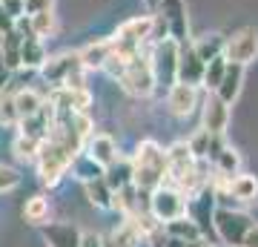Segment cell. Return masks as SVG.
<instances>
[{
	"instance_id": "cell-20",
	"label": "cell",
	"mask_w": 258,
	"mask_h": 247,
	"mask_svg": "<svg viewBox=\"0 0 258 247\" xmlns=\"http://www.w3.org/2000/svg\"><path fill=\"white\" fill-rule=\"evenodd\" d=\"M46 46H43V40H23L20 43V69H40L43 66V61H46Z\"/></svg>"
},
{
	"instance_id": "cell-3",
	"label": "cell",
	"mask_w": 258,
	"mask_h": 247,
	"mask_svg": "<svg viewBox=\"0 0 258 247\" xmlns=\"http://www.w3.org/2000/svg\"><path fill=\"white\" fill-rule=\"evenodd\" d=\"M37 72L43 75V78H46V83H52V86L81 89L86 69H83L81 55H78V52H60V55H55V58H46V61H43V66H40Z\"/></svg>"
},
{
	"instance_id": "cell-14",
	"label": "cell",
	"mask_w": 258,
	"mask_h": 247,
	"mask_svg": "<svg viewBox=\"0 0 258 247\" xmlns=\"http://www.w3.org/2000/svg\"><path fill=\"white\" fill-rule=\"evenodd\" d=\"M227 192L238 204H255L258 202V178L249 173H235L227 181Z\"/></svg>"
},
{
	"instance_id": "cell-7",
	"label": "cell",
	"mask_w": 258,
	"mask_h": 247,
	"mask_svg": "<svg viewBox=\"0 0 258 247\" xmlns=\"http://www.w3.org/2000/svg\"><path fill=\"white\" fill-rule=\"evenodd\" d=\"M224 58L230 64H241L247 66L258 58V29L252 26H244L238 29L235 35H230L224 40Z\"/></svg>"
},
{
	"instance_id": "cell-25",
	"label": "cell",
	"mask_w": 258,
	"mask_h": 247,
	"mask_svg": "<svg viewBox=\"0 0 258 247\" xmlns=\"http://www.w3.org/2000/svg\"><path fill=\"white\" fill-rule=\"evenodd\" d=\"M83 187H86V199H89L92 207H98V210H112V190H109V184L103 181V178L86 181Z\"/></svg>"
},
{
	"instance_id": "cell-22",
	"label": "cell",
	"mask_w": 258,
	"mask_h": 247,
	"mask_svg": "<svg viewBox=\"0 0 258 247\" xmlns=\"http://www.w3.org/2000/svg\"><path fill=\"white\" fill-rule=\"evenodd\" d=\"M15 107H18V121L29 118L43 107V95H37L32 86H20V89H15Z\"/></svg>"
},
{
	"instance_id": "cell-21",
	"label": "cell",
	"mask_w": 258,
	"mask_h": 247,
	"mask_svg": "<svg viewBox=\"0 0 258 247\" xmlns=\"http://www.w3.org/2000/svg\"><path fill=\"white\" fill-rule=\"evenodd\" d=\"M138 241H141V230L129 219H123V224H120L109 238H103L101 247H138Z\"/></svg>"
},
{
	"instance_id": "cell-23",
	"label": "cell",
	"mask_w": 258,
	"mask_h": 247,
	"mask_svg": "<svg viewBox=\"0 0 258 247\" xmlns=\"http://www.w3.org/2000/svg\"><path fill=\"white\" fill-rule=\"evenodd\" d=\"M20 43H23V37L12 29L3 35V43H0V61L9 66L12 72H18L20 69Z\"/></svg>"
},
{
	"instance_id": "cell-31",
	"label": "cell",
	"mask_w": 258,
	"mask_h": 247,
	"mask_svg": "<svg viewBox=\"0 0 258 247\" xmlns=\"http://www.w3.org/2000/svg\"><path fill=\"white\" fill-rule=\"evenodd\" d=\"M0 127H18V107L12 89H0Z\"/></svg>"
},
{
	"instance_id": "cell-10",
	"label": "cell",
	"mask_w": 258,
	"mask_h": 247,
	"mask_svg": "<svg viewBox=\"0 0 258 247\" xmlns=\"http://www.w3.org/2000/svg\"><path fill=\"white\" fill-rule=\"evenodd\" d=\"M175 78L181 83H192V86H198V83H201V78H204V61L195 55L192 40L178 43V69H175Z\"/></svg>"
},
{
	"instance_id": "cell-12",
	"label": "cell",
	"mask_w": 258,
	"mask_h": 247,
	"mask_svg": "<svg viewBox=\"0 0 258 247\" xmlns=\"http://www.w3.org/2000/svg\"><path fill=\"white\" fill-rule=\"evenodd\" d=\"M40 236L46 247H81V230L69 221H49L40 224Z\"/></svg>"
},
{
	"instance_id": "cell-41",
	"label": "cell",
	"mask_w": 258,
	"mask_h": 247,
	"mask_svg": "<svg viewBox=\"0 0 258 247\" xmlns=\"http://www.w3.org/2000/svg\"><path fill=\"white\" fill-rule=\"evenodd\" d=\"M158 3H161V0H144V6H147L149 15H155V12H158Z\"/></svg>"
},
{
	"instance_id": "cell-13",
	"label": "cell",
	"mask_w": 258,
	"mask_h": 247,
	"mask_svg": "<svg viewBox=\"0 0 258 247\" xmlns=\"http://www.w3.org/2000/svg\"><path fill=\"white\" fill-rule=\"evenodd\" d=\"M83 153L98 161L101 167H109L115 158H118V144L112 135H103V132H92V135L83 141Z\"/></svg>"
},
{
	"instance_id": "cell-43",
	"label": "cell",
	"mask_w": 258,
	"mask_h": 247,
	"mask_svg": "<svg viewBox=\"0 0 258 247\" xmlns=\"http://www.w3.org/2000/svg\"><path fill=\"white\" fill-rule=\"evenodd\" d=\"M0 43H3V32H0Z\"/></svg>"
},
{
	"instance_id": "cell-5",
	"label": "cell",
	"mask_w": 258,
	"mask_h": 247,
	"mask_svg": "<svg viewBox=\"0 0 258 247\" xmlns=\"http://www.w3.org/2000/svg\"><path fill=\"white\" fill-rule=\"evenodd\" d=\"M186 202H189V199H186L178 187L161 184L158 190L149 192V216L155 221H161V224H166V221L186 216Z\"/></svg>"
},
{
	"instance_id": "cell-36",
	"label": "cell",
	"mask_w": 258,
	"mask_h": 247,
	"mask_svg": "<svg viewBox=\"0 0 258 247\" xmlns=\"http://www.w3.org/2000/svg\"><path fill=\"white\" fill-rule=\"evenodd\" d=\"M12 29H15V18H12L9 12L0 6V32L6 35V32H12Z\"/></svg>"
},
{
	"instance_id": "cell-28",
	"label": "cell",
	"mask_w": 258,
	"mask_h": 247,
	"mask_svg": "<svg viewBox=\"0 0 258 247\" xmlns=\"http://www.w3.org/2000/svg\"><path fill=\"white\" fill-rule=\"evenodd\" d=\"M12 150H15V156H18V161L35 164L37 153H40V138H32V135H23V132H18V138H15V144H12Z\"/></svg>"
},
{
	"instance_id": "cell-33",
	"label": "cell",
	"mask_w": 258,
	"mask_h": 247,
	"mask_svg": "<svg viewBox=\"0 0 258 247\" xmlns=\"http://www.w3.org/2000/svg\"><path fill=\"white\" fill-rule=\"evenodd\" d=\"M18 184H20V173H18V170H15V167L0 164V192L15 190Z\"/></svg>"
},
{
	"instance_id": "cell-39",
	"label": "cell",
	"mask_w": 258,
	"mask_h": 247,
	"mask_svg": "<svg viewBox=\"0 0 258 247\" xmlns=\"http://www.w3.org/2000/svg\"><path fill=\"white\" fill-rule=\"evenodd\" d=\"M241 247H258V224H252V227L247 230V236H244V244Z\"/></svg>"
},
{
	"instance_id": "cell-11",
	"label": "cell",
	"mask_w": 258,
	"mask_h": 247,
	"mask_svg": "<svg viewBox=\"0 0 258 247\" xmlns=\"http://www.w3.org/2000/svg\"><path fill=\"white\" fill-rule=\"evenodd\" d=\"M227 127H230V104H224L215 92H210L204 101V129L210 135H224Z\"/></svg>"
},
{
	"instance_id": "cell-34",
	"label": "cell",
	"mask_w": 258,
	"mask_h": 247,
	"mask_svg": "<svg viewBox=\"0 0 258 247\" xmlns=\"http://www.w3.org/2000/svg\"><path fill=\"white\" fill-rule=\"evenodd\" d=\"M46 9H55V0H23V15H37Z\"/></svg>"
},
{
	"instance_id": "cell-6",
	"label": "cell",
	"mask_w": 258,
	"mask_h": 247,
	"mask_svg": "<svg viewBox=\"0 0 258 247\" xmlns=\"http://www.w3.org/2000/svg\"><path fill=\"white\" fill-rule=\"evenodd\" d=\"M149 64H152V75H155V86L169 89L178 81L175 69H178V40L164 37L158 43L149 46Z\"/></svg>"
},
{
	"instance_id": "cell-24",
	"label": "cell",
	"mask_w": 258,
	"mask_h": 247,
	"mask_svg": "<svg viewBox=\"0 0 258 247\" xmlns=\"http://www.w3.org/2000/svg\"><path fill=\"white\" fill-rule=\"evenodd\" d=\"M212 167H215V175H221V178H232L235 173H241V156L232 150V146H224L221 153L212 158Z\"/></svg>"
},
{
	"instance_id": "cell-40",
	"label": "cell",
	"mask_w": 258,
	"mask_h": 247,
	"mask_svg": "<svg viewBox=\"0 0 258 247\" xmlns=\"http://www.w3.org/2000/svg\"><path fill=\"white\" fill-rule=\"evenodd\" d=\"M184 247H212V244H210V241H207L204 236H198V238H192V241H186Z\"/></svg>"
},
{
	"instance_id": "cell-4",
	"label": "cell",
	"mask_w": 258,
	"mask_h": 247,
	"mask_svg": "<svg viewBox=\"0 0 258 247\" xmlns=\"http://www.w3.org/2000/svg\"><path fill=\"white\" fill-rule=\"evenodd\" d=\"M118 83L129 95H135V98H149L155 92V75H152V64H149L147 49H141L138 55H132L123 64V72L118 75Z\"/></svg>"
},
{
	"instance_id": "cell-30",
	"label": "cell",
	"mask_w": 258,
	"mask_h": 247,
	"mask_svg": "<svg viewBox=\"0 0 258 247\" xmlns=\"http://www.w3.org/2000/svg\"><path fill=\"white\" fill-rule=\"evenodd\" d=\"M224 69H227V58H224V55L212 58V61H207V64H204V78H201V83L207 86V92H212L218 83H221Z\"/></svg>"
},
{
	"instance_id": "cell-16",
	"label": "cell",
	"mask_w": 258,
	"mask_h": 247,
	"mask_svg": "<svg viewBox=\"0 0 258 247\" xmlns=\"http://www.w3.org/2000/svg\"><path fill=\"white\" fill-rule=\"evenodd\" d=\"M109 52H112V40H109V37H101V40H95V43L78 49L81 64H83V69H86V72H89V69H103V64H106Z\"/></svg>"
},
{
	"instance_id": "cell-19",
	"label": "cell",
	"mask_w": 258,
	"mask_h": 247,
	"mask_svg": "<svg viewBox=\"0 0 258 247\" xmlns=\"http://www.w3.org/2000/svg\"><path fill=\"white\" fill-rule=\"evenodd\" d=\"M224 40H227V37L218 35V32H207V35H201L198 40H192V49H195V55L207 64L212 58L224 55Z\"/></svg>"
},
{
	"instance_id": "cell-18",
	"label": "cell",
	"mask_w": 258,
	"mask_h": 247,
	"mask_svg": "<svg viewBox=\"0 0 258 247\" xmlns=\"http://www.w3.org/2000/svg\"><path fill=\"white\" fill-rule=\"evenodd\" d=\"M66 173H72L78 181H95V178H103V167L98 164V161H92V158L86 156V153H78V156L72 158V164H69V170Z\"/></svg>"
},
{
	"instance_id": "cell-29",
	"label": "cell",
	"mask_w": 258,
	"mask_h": 247,
	"mask_svg": "<svg viewBox=\"0 0 258 247\" xmlns=\"http://www.w3.org/2000/svg\"><path fill=\"white\" fill-rule=\"evenodd\" d=\"M32 20V29L35 35L43 40V37H52L57 32V18H55V9H46V12H37V15H29Z\"/></svg>"
},
{
	"instance_id": "cell-8",
	"label": "cell",
	"mask_w": 258,
	"mask_h": 247,
	"mask_svg": "<svg viewBox=\"0 0 258 247\" xmlns=\"http://www.w3.org/2000/svg\"><path fill=\"white\" fill-rule=\"evenodd\" d=\"M158 15L164 18L166 32H169L172 40H178V43L189 40V18H186L184 0H161V3H158Z\"/></svg>"
},
{
	"instance_id": "cell-32",
	"label": "cell",
	"mask_w": 258,
	"mask_h": 247,
	"mask_svg": "<svg viewBox=\"0 0 258 247\" xmlns=\"http://www.w3.org/2000/svg\"><path fill=\"white\" fill-rule=\"evenodd\" d=\"M186 144H189V150H192L195 158H204V161H207V150H210V132H207V129L195 132V135L189 138Z\"/></svg>"
},
{
	"instance_id": "cell-17",
	"label": "cell",
	"mask_w": 258,
	"mask_h": 247,
	"mask_svg": "<svg viewBox=\"0 0 258 247\" xmlns=\"http://www.w3.org/2000/svg\"><path fill=\"white\" fill-rule=\"evenodd\" d=\"M103 181L109 184V190H120V187L132 184V161L118 156L109 167H103Z\"/></svg>"
},
{
	"instance_id": "cell-42",
	"label": "cell",
	"mask_w": 258,
	"mask_h": 247,
	"mask_svg": "<svg viewBox=\"0 0 258 247\" xmlns=\"http://www.w3.org/2000/svg\"><path fill=\"white\" fill-rule=\"evenodd\" d=\"M184 244H186V241H181V238H172V236H169L164 247H184Z\"/></svg>"
},
{
	"instance_id": "cell-37",
	"label": "cell",
	"mask_w": 258,
	"mask_h": 247,
	"mask_svg": "<svg viewBox=\"0 0 258 247\" xmlns=\"http://www.w3.org/2000/svg\"><path fill=\"white\" fill-rule=\"evenodd\" d=\"M12 78H15V72H12L9 66L3 64V61H0V89H9Z\"/></svg>"
},
{
	"instance_id": "cell-1",
	"label": "cell",
	"mask_w": 258,
	"mask_h": 247,
	"mask_svg": "<svg viewBox=\"0 0 258 247\" xmlns=\"http://www.w3.org/2000/svg\"><path fill=\"white\" fill-rule=\"evenodd\" d=\"M166 181V156L155 141H141L132 158V184L138 190H158Z\"/></svg>"
},
{
	"instance_id": "cell-2",
	"label": "cell",
	"mask_w": 258,
	"mask_h": 247,
	"mask_svg": "<svg viewBox=\"0 0 258 247\" xmlns=\"http://www.w3.org/2000/svg\"><path fill=\"white\" fill-rule=\"evenodd\" d=\"M252 224H255V221H252L249 213L227 207V204H218V207L212 210V230H215V238L227 247L244 244V236H247V230L252 227Z\"/></svg>"
},
{
	"instance_id": "cell-9",
	"label": "cell",
	"mask_w": 258,
	"mask_h": 247,
	"mask_svg": "<svg viewBox=\"0 0 258 247\" xmlns=\"http://www.w3.org/2000/svg\"><path fill=\"white\" fill-rule=\"evenodd\" d=\"M166 107H169V112H172L175 118L192 115L195 107H198V86L175 81L169 89H166Z\"/></svg>"
},
{
	"instance_id": "cell-38",
	"label": "cell",
	"mask_w": 258,
	"mask_h": 247,
	"mask_svg": "<svg viewBox=\"0 0 258 247\" xmlns=\"http://www.w3.org/2000/svg\"><path fill=\"white\" fill-rule=\"evenodd\" d=\"M103 238L98 233H81V247H101Z\"/></svg>"
},
{
	"instance_id": "cell-27",
	"label": "cell",
	"mask_w": 258,
	"mask_h": 247,
	"mask_svg": "<svg viewBox=\"0 0 258 247\" xmlns=\"http://www.w3.org/2000/svg\"><path fill=\"white\" fill-rule=\"evenodd\" d=\"M46 219H49V202L43 195H32V199L23 204V221L40 227V224H46Z\"/></svg>"
},
{
	"instance_id": "cell-15",
	"label": "cell",
	"mask_w": 258,
	"mask_h": 247,
	"mask_svg": "<svg viewBox=\"0 0 258 247\" xmlns=\"http://www.w3.org/2000/svg\"><path fill=\"white\" fill-rule=\"evenodd\" d=\"M244 69H247V66L230 64V61H227V69H224L221 83H218V86L212 89L224 104H232V101H235V98L241 95V83H244Z\"/></svg>"
},
{
	"instance_id": "cell-35",
	"label": "cell",
	"mask_w": 258,
	"mask_h": 247,
	"mask_svg": "<svg viewBox=\"0 0 258 247\" xmlns=\"http://www.w3.org/2000/svg\"><path fill=\"white\" fill-rule=\"evenodd\" d=\"M0 6L9 12L12 18H20L23 15V0H0Z\"/></svg>"
},
{
	"instance_id": "cell-26",
	"label": "cell",
	"mask_w": 258,
	"mask_h": 247,
	"mask_svg": "<svg viewBox=\"0 0 258 247\" xmlns=\"http://www.w3.org/2000/svg\"><path fill=\"white\" fill-rule=\"evenodd\" d=\"M166 230V236H172V238H181V241H192V238L201 236V230H198V224H195L189 216H181V219H172V221H166L164 224Z\"/></svg>"
}]
</instances>
